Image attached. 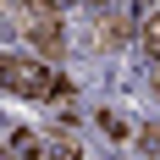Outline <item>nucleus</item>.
<instances>
[{"mask_svg":"<svg viewBox=\"0 0 160 160\" xmlns=\"http://www.w3.org/2000/svg\"><path fill=\"white\" fill-rule=\"evenodd\" d=\"M17 149H22V160H39V155H44V149H39V138H33V132H17Z\"/></svg>","mask_w":160,"mask_h":160,"instance_id":"7ed1b4c3","label":"nucleus"},{"mask_svg":"<svg viewBox=\"0 0 160 160\" xmlns=\"http://www.w3.org/2000/svg\"><path fill=\"white\" fill-rule=\"evenodd\" d=\"M0 88L28 99H50L55 94V78L44 72V61H28V55H0Z\"/></svg>","mask_w":160,"mask_h":160,"instance_id":"f257e3e1","label":"nucleus"},{"mask_svg":"<svg viewBox=\"0 0 160 160\" xmlns=\"http://www.w3.org/2000/svg\"><path fill=\"white\" fill-rule=\"evenodd\" d=\"M99 127L111 132V138H122V132H127V122H122V116H116V111H105V116H99Z\"/></svg>","mask_w":160,"mask_h":160,"instance_id":"20e7f679","label":"nucleus"},{"mask_svg":"<svg viewBox=\"0 0 160 160\" xmlns=\"http://www.w3.org/2000/svg\"><path fill=\"white\" fill-rule=\"evenodd\" d=\"M144 50H149V61H160V11L144 22Z\"/></svg>","mask_w":160,"mask_h":160,"instance_id":"f03ea898","label":"nucleus"},{"mask_svg":"<svg viewBox=\"0 0 160 160\" xmlns=\"http://www.w3.org/2000/svg\"><path fill=\"white\" fill-rule=\"evenodd\" d=\"M50 155H55V160H78V149H72V144H55Z\"/></svg>","mask_w":160,"mask_h":160,"instance_id":"39448f33","label":"nucleus"},{"mask_svg":"<svg viewBox=\"0 0 160 160\" xmlns=\"http://www.w3.org/2000/svg\"><path fill=\"white\" fill-rule=\"evenodd\" d=\"M155 88H160V61H155Z\"/></svg>","mask_w":160,"mask_h":160,"instance_id":"423d86ee","label":"nucleus"}]
</instances>
